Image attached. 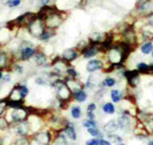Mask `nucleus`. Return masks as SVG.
Instances as JSON below:
<instances>
[{
  "mask_svg": "<svg viewBox=\"0 0 153 145\" xmlns=\"http://www.w3.org/2000/svg\"><path fill=\"white\" fill-rule=\"evenodd\" d=\"M71 90L68 89V87L66 86V84H63L62 82L59 83V85L57 86V96L60 98V100L62 101H66V100H68L72 96Z\"/></svg>",
  "mask_w": 153,
  "mask_h": 145,
  "instance_id": "f257e3e1",
  "label": "nucleus"
},
{
  "mask_svg": "<svg viewBox=\"0 0 153 145\" xmlns=\"http://www.w3.org/2000/svg\"><path fill=\"white\" fill-rule=\"evenodd\" d=\"M125 76L128 79L130 86L131 87H137V85L140 83V78H139V72L138 71H130V72H125Z\"/></svg>",
  "mask_w": 153,
  "mask_h": 145,
  "instance_id": "f03ea898",
  "label": "nucleus"
},
{
  "mask_svg": "<svg viewBox=\"0 0 153 145\" xmlns=\"http://www.w3.org/2000/svg\"><path fill=\"white\" fill-rule=\"evenodd\" d=\"M30 32L31 34L35 37H40L44 33L43 31V26L39 21H34L30 25Z\"/></svg>",
  "mask_w": 153,
  "mask_h": 145,
  "instance_id": "7ed1b4c3",
  "label": "nucleus"
},
{
  "mask_svg": "<svg viewBox=\"0 0 153 145\" xmlns=\"http://www.w3.org/2000/svg\"><path fill=\"white\" fill-rule=\"evenodd\" d=\"M60 23H61V17L58 15H55V13L46 19V26L48 28H52V29L58 27L59 25H60Z\"/></svg>",
  "mask_w": 153,
  "mask_h": 145,
  "instance_id": "20e7f679",
  "label": "nucleus"
},
{
  "mask_svg": "<svg viewBox=\"0 0 153 145\" xmlns=\"http://www.w3.org/2000/svg\"><path fill=\"white\" fill-rule=\"evenodd\" d=\"M35 141L40 145H48L50 141V134L48 132H40L35 136Z\"/></svg>",
  "mask_w": 153,
  "mask_h": 145,
  "instance_id": "39448f33",
  "label": "nucleus"
},
{
  "mask_svg": "<svg viewBox=\"0 0 153 145\" xmlns=\"http://www.w3.org/2000/svg\"><path fill=\"white\" fill-rule=\"evenodd\" d=\"M56 11V8L54 7H50V6H47V5H44L43 7L41 8V10H40L39 12V17L41 19H46L48 17H50V15H54Z\"/></svg>",
  "mask_w": 153,
  "mask_h": 145,
  "instance_id": "423d86ee",
  "label": "nucleus"
},
{
  "mask_svg": "<svg viewBox=\"0 0 153 145\" xmlns=\"http://www.w3.org/2000/svg\"><path fill=\"white\" fill-rule=\"evenodd\" d=\"M27 118V111L23 108H15L12 112V120L15 122H23Z\"/></svg>",
  "mask_w": 153,
  "mask_h": 145,
  "instance_id": "0eeeda50",
  "label": "nucleus"
},
{
  "mask_svg": "<svg viewBox=\"0 0 153 145\" xmlns=\"http://www.w3.org/2000/svg\"><path fill=\"white\" fill-rule=\"evenodd\" d=\"M102 67H103L102 61H98V59H93V61H90L88 63L87 71L89 72H95V71L101 70Z\"/></svg>",
  "mask_w": 153,
  "mask_h": 145,
  "instance_id": "6e6552de",
  "label": "nucleus"
},
{
  "mask_svg": "<svg viewBox=\"0 0 153 145\" xmlns=\"http://www.w3.org/2000/svg\"><path fill=\"white\" fill-rule=\"evenodd\" d=\"M119 129V124H117V122L115 121H109L108 123H106L104 125V129L103 130L106 132L107 134H113L115 131H117Z\"/></svg>",
  "mask_w": 153,
  "mask_h": 145,
  "instance_id": "1a4fd4ad",
  "label": "nucleus"
},
{
  "mask_svg": "<svg viewBox=\"0 0 153 145\" xmlns=\"http://www.w3.org/2000/svg\"><path fill=\"white\" fill-rule=\"evenodd\" d=\"M66 86L68 87V89L71 90V92L73 93V94L82 90V88H81V85L79 84V82H77L76 80H74L73 78H72V80L66 81Z\"/></svg>",
  "mask_w": 153,
  "mask_h": 145,
  "instance_id": "9d476101",
  "label": "nucleus"
},
{
  "mask_svg": "<svg viewBox=\"0 0 153 145\" xmlns=\"http://www.w3.org/2000/svg\"><path fill=\"white\" fill-rule=\"evenodd\" d=\"M98 52V48L95 46V44H93L92 46H87L84 50H83V53L86 58L88 57H92V56L96 55V53Z\"/></svg>",
  "mask_w": 153,
  "mask_h": 145,
  "instance_id": "9b49d317",
  "label": "nucleus"
},
{
  "mask_svg": "<svg viewBox=\"0 0 153 145\" xmlns=\"http://www.w3.org/2000/svg\"><path fill=\"white\" fill-rule=\"evenodd\" d=\"M117 124H119V128L127 129V128H129L130 125H131V120H130L129 116L124 114V116H119V122H117Z\"/></svg>",
  "mask_w": 153,
  "mask_h": 145,
  "instance_id": "f8f14e48",
  "label": "nucleus"
},
{
  "mask_svg": "<svg viewBox=\"0 0 153 145\" xmlns=\"http://www.w3.org/2000/svg\"><path fill=\"white\" fill-rule=\"evenodd\" d=\"M77 56H78V53L74 49H66V51H63L62 53V57L68 61H74V59L77 58Z\"/></svg>",
  "mask_w": 153,
  "mask_h": 145,
  "instance_id": "ddd939ff",
  "label": "nucleus"
},
{
  "mask_svg": "<svg viewBox=\"0 0 153 145\" xmlns=\"http://www.w3.org/2000/svg\"><path fill=\"white\" fill-rule=\"evenodd\" d=\"M64 132H66V135L71 138L72 140H74V141L77 140V133H76L75 128H74V126L72 125L71 123H68V126L64 128Z\"/></svg>",
  "mask_w": 153,
  "mask_h": 145,
  "instance_id": "4468645a",
  "label": "nucleus"
},
{
  "mask_svg": "<svg viewBox=\"0 0 153 145\" xmlns=\"http://www.w3.org/2000/svg\"><path fill=\"white\" fill-rule=\"evenodd\" d=\"M25 96L23 95L20 87H15V89L12 90L11 94H10V99L13 100V101H20V99H22Z\"/></svg>",
  "mask_w": 153,
  "mask_h": 145,
  "instance_id": "2eb2a0df",
  "label": "nucleus"
},
{
  "mask_svg": "<svg viewBox=\"0 0 153 145\" xmlns=\"http://www.w3.org/2000/svg\"><path fill=\"white\" fill-rule=\"evenodd\" d=\"M34 48H32V47H24L22 49V58L23 59H28V58L34 55Z\"/></svg>",
  "mask_w": 153,
  "mask_h": 145,
  "instance_id": "dca6fc26",
  "label": "nucleus"
},
{
  "mask_svg": "<svg viewBox=\"0 0 153 145\" xmlns=\"http://www.w3.org/2000/svg\"><path fill=\"white\" fill-rule=\"evenodd\" d=\"M102 110L104 111L105 114H112L115 112V107H114V104H112L111 102H106L102 105Z\"/></svg>",
  "mask_w": 153,
  "mask_h": 145,
  "instance_id": "f3484780",
  "label": "nucleus"
},
{
  "mask_svg": "<svg viewBox=\"0 0 153 145\" xmlns=\"http://www.w3.org/2000/svg\"><path fill=\"white\" fill-rule=\"evenodd\" d=\"M73 95H74V98L78 102H84L87 99V93L85 91H83V90L77 92V93H74Z\"/></svg>",
  "mask_w": 153,
  "mask_h": 145,
  "instance_id": "a211bd4d",
  "label": "nucleus"
},
{
  "mask_svg": "<svg viewBox=\"0 0 153 145\" xmlns=\"http://www.w3.org/2000/svg\"><path fill=\"white\" fill-rule=\"evenodd\" d=\"M91 42L93 44H98L99 42H101L102 40H104V35L102 33H94L90 38Z\"/></svg>",
  "mask_w": 153,
  "mask_h": 145,
  "instance_id": "6ab92c4d",
  "label": "nucleus"
},
{
  "mask_svg": "<svg viewBox=\"0 0 153 145\" xmlns=\"http://www.w3.org/2000/svg\"><path fill=\"white\" fill-rule=\"evenodd\" d=\"M153 50V44L151 42H146L141 46V51L144 54H149Z\"/></svg>",
  "mask_w": 153,
  "mask_h": 145,
  "instance_id": "aec40b11",
  "label": "nucleus"
},
{
  "mask_svg": "<svg viewBox=\"0 0 153 145\" xmlns=\"http://www.w3.org/2000/svg\"><path fill=\"white\" fill-rule=\"evenodd\" d=\"M110 95H111V99L113 102H119L123 98L122 93H121L119 90H112Z\"/></svg>",
  "mask_w": 153,
  "mask_h": 145,
  "instance_id": "412c9836",
  "label": "nucleus"
},
{
  "mask_svg": "<svg viewBox=\"0 0 153 145\" xmlns=\"http://www.w3.org/2000/svg\"><path fill=\"white\" fill-rule=\"evenodd\" d=\"M87 131H88V133L90 134L91 136H93V137L102 138L101 132H100V130L97 128V127H95V128H89V129H87Z\"/></svg>",
  "mask_w": 153,
  "mask_h": 145,
  "instance_id": "4be33fe9",
  "label": "nucleus"
},
{
  "mask_svg": "<svg viewBox=\"0 0 153 145\" xmlns=\"http://www.w3.org/2000/svg\"><path fill=\"white\" fill-rule=\"evenodd\" d=\"M71 114H72V116H73V118H81V116H82V109H81L80 106H73L72 107Z\"/></svg>",
  "mask_w": 153,
  "mask_h": 145,
  "instance_id": "5701e85b",
  "label": "nucleus"
},
{
  "mask_svg": "<svg viewBox=\"0 0 153 145\" xmlns=\"http://www.w3.org/2000/svg\"><path fill=\"white\" fill-rule=\"evenodd\" d=\"M137 69H138L139 72H143V74H147V72H149V65H146V63H138Z\"/></svg>",
  "mask_w": 153,
  "mask_h": 145,
  "instance_id": "b1692460",
  "label": "nucleus"
},
{
  "mask_svg": "<svg viewBox=\"0 0 153 145\" xmlns=\"http://www.w3.org/2000/svg\"><path fill=\"white\" fill-rule=\"evenodd\" d=\"M83 126L85 127L86 129H89V128H95V127H97V123L94 121V120H87L83 123Z\"/></svg>",
  "mask_w": 153,
  "mask_h": 145,
  "instance_id": "393cba45",
  "label": "nucleus"
},
{
  "mask_svg": "<svg viewBox=\"0 0 153 145\" xmlns=\"http://www.w3.org/2000/svg\"><path fill=\"white\" fill-rule=\"evenodd\" d=\"M36 61H37V63L39 65H42L45 63V61H46V55H44L43 53H40L37 55L36 57Z\"/></svg>",
  "mask_w": 153,
  "mask_h": 145,
  "instance_id": "a878e982",
  "label": "nucleus"
},
{
  "mask_svg": "<svg viewBox=\"0 0 153 145\" xmlns=\"http://www.w3.org/2000/svg\"><path fill=\"white\" fill-rule=\"evenodd\" d=\"M108 138H109L112 142H115L117 144H119V143H122V140H123V139L119 137V136L113 135V134H108Z\"/></svg>",
  "mask_w": 153,
  "mask_h": 145,
  "instance_id": "bb28decb",
  "label": "nucleus"
},
{
  "mask_svg": "<svg viewBox=\"0 0 153 145\" xmlns=\"http://www.w3.org/2000/svg\"><path fill=\"white\" fill-rule=\"evenodd\" d=\"M28 132V125L26 123H23L20 127H19V133L21 135H26Z\"/></svg>",
  "mask_w": 153,
  "mask_h": 145,
  "instance_id": "cd10ccee",
  "label": "nucleus"
},
{
  "mask_svg": "<svg viewBox=\"0 0 153 145\" xmlns=\"http://www.w3.org/2000/svg\"><path fill=\"white\" fill-rule=\"evenodd\" d=\"M103 84L105 86H107V87H112V86L115 85V80H114L113 78H106L104 80V82H103Z\"/></svg>",
  "mask_w": 153,
  "mask_h": 145,
  "instance_id": "c85d7f7f",
  "label": "nucleus"
},
{
  "mask_svg": "<svg viewBox=\"0 0 153 145\" xmlns=\"http://www.w3.org/2000/svg\"><path fill=\"white\" fill-rule=\"evenodd\" d=\"M6 65V55L4 53H0V68H4Z\"/></svg>",
  "mask_w": 153,
  "mask_h": 145,
  "instance_id": "c756f323",
  "label": "nucleus"
},
{
  "mask_svg": "<svg viewBox=\"0 0 153 145\" xmlns=\"http://www.w3.org/2000/svg\"><path fill=\"white\" fill-rule=\"evenodd\" d=\"M87 145H100V140L97 138H93L91 140L87 141Z\"/></svg>",
  "mask_w": 153,
  "mask_h": 145,
  "instance_id": "7c9ffc66",
  "label": "nucleus"
},
{
  "mask_svg": "<svg viewBox=\"0 0 153 145\" xmlns=\"http://www.w3.org/2000/svg\"><path fill=\"white\" fill-rule=\"evenodd\" d=\"M15 144L17 145H29V142H28V140L25 137H22L17 141Z\"/></svg>",
  "mask_w": 153,
  "mask_h": 145,
  "instance_id": "2f4dec72",
  "label": "nucleus"
},
{
  "mask_svg": "<svg viewBox=\"0 0 153 145\" xmlns=\"http://www.w3.org/2000/svg\"><path fill=\"white\" fill-rule=\"evenodd\" d=\"M51 36H52V34H51L50 32L44 31L43 34H42L41 36H40V39H41V40H47V39H49Z\"/></svg>",
  "mask_w": 153,
  "mask_h": 145,
  "instance_id": "473e14b6",
  "label": "nucleus"
},
{
  "mask_svg": "<svg viewBox=\"0 0 153 145\" xmlns=\"http://www.w3.org/2000/svg\"><path fill=\"white\" fill-rule=\"evenodd\" d=\"M6 127H7V122H6V120L0 118V129H1V130H4V129H6Z\"/></svg>",
  "mask_w": 153,
  "mask_h": 145,
  "instance_id": "72a5a7b5",
  "label": "nucleus"
},
{
  "mask_svg": "<svg viewBox=\"0 0 153 145\" xmlns=\"http://www.w3.org/2000/svg\"><path fill=\"white\" fill-rule=\"evenodd\" d=\"M66 72H68V75L72 76V77H77V76H78V72H76L75 69H68Z\"/></svg>",
  "mask_w": 153,
  "mask_h": 145,
  "instance_id": "f704fd0d",
  "label": "nucleus"
},
{
  "mask_svg": "<svg viewBox=\"0 0 153 145\" xmlns=\"http://www.w3.org/2000/svg\"><path fill=\"white\" fill-rule=\"evenodd\" d=\"M96 107H97V105L95 103H90L87 107V111H95L96 110Z\"/></svg>",
  "mask_w": 153,
  "mask_h": 145,
  "instance_id": "c9c22d12",
  "label": "nucleus"
},
{
  "mask_svg": "<svg viewBox=\"0 0 153 145\" xmlns=\"http://www.w3.org/2000/svg\"><path fill=\"white\" fill-rule=\"evenodd\" d=\"M21 3L20 0H12V1H10L9 2V5L11 6V7H13V6H17V5H19Z\"/></svg>",
  "mask_w": 153,
  "mask_h": 145,
  "instance_id": "e433bc0d",
  "label": "nucleus"
},
{
  "mask_svg": "<svg viewBox=\"0 0 153 145\" xmlns=\"http://www.w3.org/2000/svg\"><path fill=\"white\" fill-rule=\"evenodd\" d=\"M100 145H111V143H110L109 141L104 140V139H101V140H100Z\"/></svg>",
  "mask_w": 153,
  "mask_h": 145,
  "instance_id": "4c0bfd02",
  "label": "nucleus"
},
{
  "mask_svg": "<svg viewBox=\"0 0 153 145\" xmlns=\"http://www.w3.org/2000/svg\"><path fill=\"white\" fill-rule=\"evenodd\" d=\"M144 36H145V38H148V39L153 38V34H151L149 32H145V33H144Z\"/></svg>",
  "mask_w": 153,
  "mask_h": 145,
  "instance_id": "58836bf2",
  "label": "nucleus"
},
{
  "mask_svg": "<svg viewBox=\"0 0 153 145\" xmlns=\"http://www.w3.org/2000/svg\"><path fill=\"white\" fill-rule=\"evenodd\" d=\"M148 23H149V25L153 26V13H151V15L148 17Z\"/></svg>",
  "mask_w": 153,
  "mask_h": 145,
  "instance_id": "ea45409f",
  "label": "nucleus"
},
{
  "mask_svg": "<svg viewBox=\"0 0 153 145\" xmlns=\"http://www.w3.org/2000/svg\"><path fill=\"white\" fill-rule=\"evenodd\" d=\"M4 110V104H0V114Z\"/></svg>",
  "mask_w": 153,
  "mask_h": 145,
  "instance_id": "a19ab883",
  "label": "nucleus"
},
{
  "mask_svg": "<svg viewBox=\"0 0 153 145\" xmlns=\"http://www.w3.org/2000/svg\"><path fill=\"white\" fill-rule=\"evenodd\" d=\"M48 1L49 0H41V2H43V3H47Z\"/></svg>",
  "mask_w": 153,
  "mask_h": 145,
  "instance_id": "79ce46f5",
  "label": "nucleus"
},
{
  "mask_svg": "<svg viewBox=\"0 0 153 145\" xmlns=\"http://www.w3.org/2000/svg\"><path fill=\"white\" fill-rule=\"evenodd\" d=\"M148 145H153V140H151L150 142L148 143Z\"/></svg>",
  "mask_w": 153,
  "mask_h": 145,
  "instance_id": "37998d69",
  "label": "nucleus"
},
{
  "mask_svg": "<svg viewBox=\"0 0 153 145\" xmlns=\"http://www.w3.org/2000/svg\"><path fill=\"white\" fill-rule=\"evenodd\" d=\"M1 78H2V72H0V79H1Z\"/></svg>",
  "mask_w": 153,
  "mask_h": 145,
  "instance_id": "c03bdc74",
  "label": "nucleus"
},
{
  "mask_svg": "<svg viewBox=\"0 0 153 145\" xmlns=\"http://www.w3.org/2000/svg\"><path fill=\"white\" fill-rule=\"evenodd\" d=\"M117 145H125V144H124V143H119Z\"/></svg>",
  "mask_w": 153,
  "mask_h": 145,
  "instance_id": "a18cd8bd",
  "label": "nucleus"
},
{
  "mask_svg": "<svg viewBox=\"0 0 153 145\" xmlns=\"http://www.w3.org/2000/svg\"><path fill=\"white\" fill-rule=\"evenodd\" d=\"M152 56H153V52H152Z\"/></svg>",
  "mask_w": 153,
  "mask_h": 145,
  "instance_id": "49530a36",
  "label": "nucleus"
}]
</instances>
